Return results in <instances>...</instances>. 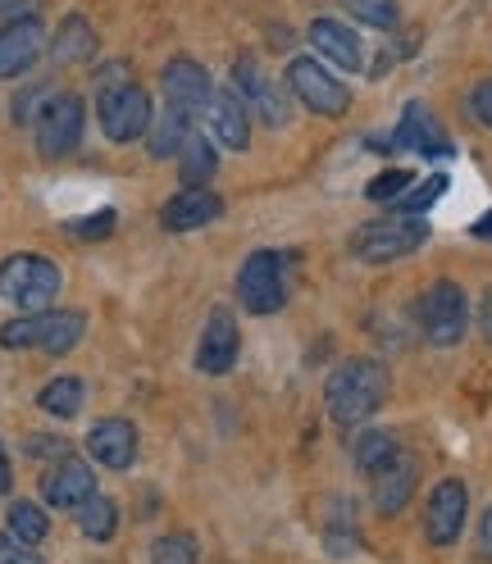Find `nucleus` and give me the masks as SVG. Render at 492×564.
<instances>
[{
  "label": "nucleus",
  "instance_id": "f257e3e1",
  "mask_svg": "<svg viewBox=\"0 0 492 564\" xmlns=\"http://www.w3.org/2000/svg\"><path fill=\"white\" fill-rule=\"evenodd\" d=\"M388 392H393V382L378 360H346L324 382V410L342 429H361L365 419H374L388 405Z\"/></svg>",
  "mask_w": 492,
  "mask_h": 564
},
{
  "label": "nucleus",
  "instance_id": "f03ea898",
  "mask_svg": "<svg viewBox=\"0 0 492 564\" xmlns=\"http://www.w3.org/2000/svg\"><path fill=\"white\" fill-rule=\"evenodd\" d=\"M429 241V224L419 215H388V219H370L346 237V251L361 264H393L415 256Z\"/></svg>",
  "mask_w": 492,
  "mask_h": 564
},
{
  "label": "nucleus",
  "instance_id": "7ed1b4c3",
  "mask_svg": "<svg viewBox=\"0 0 492 564\" xmlns=\"http://www.w3.org/2000/svg\"><path fill=\"white\" fill-rule=\"evenodd\" d=\"M60 288H64V273L38 251H14V256L0 260V296H6L14 310H23V314L51 310Z\"/></svg>",
  "mask_w": 492,
  "mask_h": 564
},
{
  "label": "nucleus",
  "instance_id": "20e7f679",
  "mask_svg": "<svg viewBox=\"0 0 492 564\" xmlns=\"http://www.w3.org/2000/svg\"><path fill=\"white\" fill-rule=\"evenodd\" d=\"M419 333H425L429 346H456L470 333V301L466 288L451 278H438L419 296Z\"/></svg>",
  "mask_w": 492,
  "mask_h": 564
},
{
  "label": "nucleus",
  "instance_id": "39448f33",
  "mask_svg": "<svg viewBox=\"0 0 492 564\" xmlns=\"http://www.w3.org/2000/svg\"><path fill=\"white\" fill-rule=\"evenodd\" d=\"M83 128H87V105L74 91H55L46 96L42 115L32 119V132H38V151L42 160H64L83 147Z\"/></svg>",
  "mask_w": 492,
  "mask_h": 564
},
{
  "label": "nucleus",
  "instance_id": "423d86ee",
  "mask_svg": "<svg viewBox=\"0 0 492 564\" xmlns=\"http://www.w3.org/2000/svg\"><path fill=\"white\" fill-rule=\"evenodd\" d=\"M237 301L246 314H278L288 305V273L284 251H252L237 269Z\"/></svg>",
  "mask_w": 492,
  "mask_h": 564
},
{
  "label": "nucleus",
  "instance_id": "0eeeda50",
  "mask_svg": "<svg viewBox=\"0 0 492 564\" xmlns=\"http://www.w3.org/2000/svg\"><path fill=\"white\" fill-rule=\"evenodd\" d=\"M288 91L306 105L310 115H324V119H342L351 110V87L338 74H329L314 55H297L288 64Z\"/></svg>",
  "mask_w": 492,
  "mask_h": 564
},
{
  "label": "nucleus",
  "instance_id": "6e6552de",
  "mask_svg": "<svg viewBox=\"0 0 492 564\" xmlns=\"http://www.w3.org/2000/svg\"><path fill=\"white\" fill-rule=\"evenodd\" d=\"M96 119H100V132H105V137L119 141V147H128V141H137V137L151 132L156 110H151V96L137 87V83H128V87H119V91L96 96Z\"/></svg>",
  "mask_w": 492,
  "mask_h": 564
},
{
  "label": "nucleus",
  "instance_id": "1a4fd4ad",
  "mask_svg": "<svg viewBox=\"0 0 492 564\" xmlns=\"http://www.w3.org/2000/svg\"><path fill=\"white\" fill-rule=\"evenodd\" d=\"M466 514H470V491L461 478H442L429 491V506H425V538L429 546H456V538L466 533Z\"/></svg>",
  "mask_w": 492,
  "mask_h": 564
},
{
  "label": "nucleus",
  "instance_id": "9d476101",
  "mask_svg": "<svg viewBox=\"0 0 492 564\" xmlns=\"http://www.w3.org/2000/svg\"><path fill=\"white\" fill-rule=\"evenodd\" d=\"M46 51V28L38 14H19L0 28V83L23 78Z\"/></svg>",
  "mask_w": 492,
  "mask_h": 564
},
{
  "label": "nucleus",
  "instance_id": "9b49d317",
  "mask_svg": "<svg viewBox=\"0 0 492 564\" xmlns=\"http://www.w3.org/2000/svg\"><path fill=\"white\" fill-rule=\"evenodd\" d=\"M96 497V474L87 460H74V455H60V465H51L42 474V501L51 510H83Z\"/></svg>",
  "mask_w": 492,
  "mask_h": 564
},
{
  "label": "nucleus",
  "instance_id": "f8f14e48",
  "mask_svg": "<svg viewBox=\"0 0 492 564\" xmlns=\"http://www.w3.org/2000/svg\"><path fill=\"white\" fill-rule=\"evenodd\" d=\"M160 87H164V100L188 110L192 119H201L210 110V100H215V87H210V74L192 59V55H173L160 74Z\"/></svg>",
  "mask_w": 492,
  "mask_h": 564
},
{
  "label": "nucleus",
  "instance_id": "ddd939ff",
  "mask_svg": "<svg viewBox=\"0 0 492 564\" xmlns=\"http://www.w3.org/2000/svg\"><path fill=\"white\" fill-rule=\"evenodd\" d=\"M237 350H242V333H237V319L233 310H210V319L201 328V346H196V369L205 378H224L233 365H237Z\"/></svg>",
  "mask_w": 492,
  "mask_h": 564
},
{
  "label": "nucleus",
  "instance_id": "4468645a",
  "mask_svg": "<svg viewBox=\"0 0 492 564\" xmlns=\"http://www.w3.org/2000/svg\"><path fill=\"white\" fill-rule=\"evenodd\" d=\"M415 487H419V460L402 451L393 465H383V469L370 478V501H374V510H378L383 519H397V514L410 506Z\"/></svg>",
  "mask_w": 492,
  "mask_h": 564
},
{
  "label": "nucleus",
  "instance_id": "2eb2a0df",
  "mask_svg": "<svg viewBox=\"0 0 492 564\" xmlns=\"http://www.w3.org/2000/svg\"><path fill=\"white\" fill-rule=\"evenodd\" d=\"M205 115H210V137H215V147H224V151L252 147V105H246L233 87H220Z\"/></svg>",
  "mask_w": 492,
  "mask_h": 564
},
{
  "label": "nucleus",
  "instance_id": "dca6fc26",
  "mask_svg": "<svg viewBox=\"0 0 492 564\" xmlns=\"http://www.w3.org/2000/svg\"><path fill=\"white\" fill-rule=\"evenodd\" d=\"M220 215H224V200L210 192V187H183V192H173L160 205V224L169 232H196L205 224H215Z\"/></svg>",
  "mask_w": 492,
  "mask_h": 564
},
{
  "label": "nucleus",
  "instance_id": "f3484780",
  "mask_svg": "<svg viewBox=\"0 0 492 564\" xmlns=\"http://www.w3.org/2000/svg\"><path fill=\"white\" fill-rule=\"evenodd\" d=\"M87 455L100 469H115V474L132 469V460H137V429L128 419H100V423H92Z\"/></svg>",
  "mask_w": 492,
  "mask_h": 564
},
{
  "label": "nucleus",
  "instance_id": "a211bd4d",
  "mask_svg": "<svg viewBox=\"0 0 492 564\" xmlns=\"http://www.w3.org/2000/svg\"><path fill=\"white\" fill-rule=\"evenodd\" d=\"M306 37H310L314 55L329 59L333 68H342V74H361L365 46H361V37H356V32H351L346 23H338V19H314Z\"/></svg>",
  "mask_w": 492,
  "mask_h": 564
},
{
  "label": "nucleus",
  "instance_id": "6ab92c4d",
  "mask_svg": "<svg viewBox=\"0 0 492 564\" xmlns=\"http://www.w3.org/2000/svg\"><path fill=\"white\" fill-rule=\"evenodd\" d=\"M393 151H419V155H451V141L442 132V123L425 110L419 100L406 105L402 123L393 128Z\"/></svg>",
  "mask_w": 492,
  "mask_h": 564
},
{
  "label": "nucleus",
  "instance_id": "aec40b11",
  "mask_svg": "<svg viewBox=\"0 0 492 564\" xmlns=\"http://www.w3.org/2000/svg\"><path fill=\"white\" fill-rule=\"evenodd\" d=\"M192 123H196V119H192L188 110H179V105H169V100H164V110L151 119V132H147L151 155H156V160H173V155L188 147Z\"/></svg>",
  "mask_w": 492,
  "mask_h": 564
},
{
  "label": "nucleus",
  "instance_id": "412c9836",
  "mask_svg": "<svg viewBox=\"0 0 492 564\" xmlns=\"http://www.w3.org/2000/svg\"><path fill=\"white\" fill-rule=\"evenodd\" d=\"M92 55H96V28L83 14H64L55 37H51V59L68 68V64H83Z\"/></svg>",
  "mask_w": 492,
  "mask_h": 564
},
{
  "label": "nucleus",
  "instance_id": "4be33fe9",
  "mask_svg": "<svg viewBox=\"0 0 492 564\" xmlns=\"http://www.w3.org/2000/svg\"><path fill=\"white\" fill-rule=\"evenodd\" d=\"M38 405H42V414H51V419H78L83 405H87V387H83V378H74V373H60V378H51L42 392H38Z\"/></svg>",
  "mask_w": 492,
  "mask_h": 564
},
{
  "label": "nucleus",
  "instance_id": "5701e85b",
  "mask_svg": "<svg viewBox=\"0 0 492 564\" xmlns=\"http://www.w3.org/2000/svg\"><path fill=\"white\" fill-rule=\"evenodd\" d=\"M397 455H402V442L388 429H370V433H361L356 442H351V460H356V469L365 478H374L383 465H393Z\"/></svg>",
  "mask_w": 492,
  "mask_h": 564
},
{
  "label": "nucleus",
  "instance_id": "b1692460",
  "mask_svg": "<svg viewBox=\"0 0 492 564\" xmlns=\"http://www.w3.org/2000/svg\"><path fill=\"white\" fill-rule=\"evenodd\" d=\"M179 169H183V183L188 187H205L210 178H215V169H220V155L215 147H210V137H188V147L179 151Z\"/></svg>",
  "mask_w": 492,
  "mask_h": 564
},
{
  "label": "nucleus",
  "instance_id": "393cba45",
  "mask_svg": "<svg viewBox=\"0 0 492 564\" xmlns=\"http://www.w3.org/2000/svg\"><path fill=\"white\" fill-rule=\"evenodd\" d=\"M83 328H87V314L83 310H64V314H51L46 324V337L38 350H46V356H68L78 341H83Z\"/></svg>",
  "mask_w": 492,
  "mask_h": 564
},
{
  "label": "nucleus",
  "instance_id": "a878e982",
  "mask_svg": "<svg viewBox=\"0 0 492 564\" xmlns=\"http://www.w3.org/2000/svg\"><path fill=\"white\" fill-rule=\"evenodd\" d=\"M78 528H83V538L87 542H110L115 538V528H119V506H115V497H96L78 510Z\"/></svg>",
  "mask_w": 492,
  "mask_h": 564
},
{
  "label": "nucleus",
  "instance_id": "bb28decb",
  "mask_svg": "<svg viewBox=\"0 0 492 564\" xmlns=\"http://www.w3.org/2000/svg\"><path fill=\"white\" fill-rule=\"evenodd\" d=\"M6 528H10L14 538H23L28 546H38V542H46V533H51V519H46L42 506H32V501H10Z\"/></svg>",
  "mask_w": 492,
  "mask_h": 564
},
{
  "label": "nucleus",
  "instance_id": "cd10ccee",
  "mask_svg": "<svg viewBox=\"0 0 492 564\" xmlns=\"http://www.w3.org/2000/svg\"><path fill=\"white\" fill-rule=\"evenodd\" d=\"M324 542L333 555H356L361 551V528L351 519V501H333V514L324 523Z\"/></svg>",
  "mask_w": 492,
  "mask_h": 564
},
{
  "label": "nucleus",
  "instance_id": "c85d7f7f",
  "mask_svg": "<svg viewBox=\"0 0 492 564\" xmlns=\"http://www.w3.org/2000/svg\"><path fill=\"white\" fill-rule=\"evenodd\" d=\"M46 324H51V310H42V314H23V319H10L6 328H0V346H6V350H28V346H42Z\"/></svg>",
  "mask_w": 492,
  "mask_h": 564
},
{
  "label": "nucleus",
  "instance_id": "c756f323",
  "mask_svg": "<svg viewBox=\"0 0 492 564\" xmlns=\"http://www.w3.org/2000/svg\"><path fill=\"white\" fill-rule=\"evenodd\" d=\"M196 538L192 533H164L151 546V564H196Z\"/></svg>",
  "mask_w": 492,
  "mask_h": 564
},
{
  "label": "nucleus",
  "instance_id": "7c9ffc66",
  "mask_svg": "<svg viewBox=\"0 0 492 564\" xmlns=\"http://www.w3.org/2000/svg\"><path fill=\"white\" fill-rule=\"evenodd\" d=\"M447 192V173H429L419 187H410L402 200H397V215H425V209Z\"/></svg>",
  "mask_w": 492,
  "mask_h": 564
},
{
  "label": "nucleus",
  "instance_id": "2f4dec72",
  "mask_svg": "<svg viewBox=\"0 0 492 564\" xmlns=\"http://www.w3.org/2000/svg\"><path fill=\"white\" fill-rule=\"evenodd\" d=\"M410 183H415L410 169H383L378 178L365 187V196H370V200H402V196L410 192Z\"/></svg>",
  "mask_w": 492,
  "mask_h": 564
},
{
  "label": "nucleus",
  "instance_id": "473e14b6",
  "mask_svg": "<svg viewBox=\"0 0 492 564\" xmlns=\"http://www.w3.org/2000/svg\"><path fill=\"white\" fill-rule=\"evenodd\" d=\"M342 6L370 28H397V0H342Z\"/></svg>",
  "mask_w": 492,
  "mask_h": 564
},
{
  "label": "nucleus",
  "instance_id": "72a5a7b5",
  "mask_svg": "<svg viewBox=\"0 0 492 564\" xmlns=\"http://www.w3.org/2000/svg\"><path fill=\"white\" fill-rule=\"evenodd\" d=\"M252 110L269 123V128H278V123H288V96H284V87H274V83H265L260 87V96L252 100Z\"/></svg>",
  "mask_w": 492,
  "mask_h": 564
},
{
  "label": "nucleus",
  "instance_id": "f704fd0d",
  "mask_svg": "<svg viewBox=\"0 0 492 564\" xmlns=\"http://www.w3.org/2000/svg\"><path fill=\"white\" fill-rule=\"evenodd\" d=\"M68 232L83 237V241H96V237H110L115 232V209H100V215H83L68 224Z\"/></svg>",
  "mask_w": 492,
  "mask_h": 564
},
{
  "label": "nucleus",
  "instance_id": "c9c22d12",
  "mask_svg": "<svg viewBox=\"0 0 492 564\" xmlns=\"http://www.w3.org/2000/svg\"><path fill=\"white\" fill-rule=\"evenodd\" d=\"M0 564H42V555L6 528V533H0Z\"/></svg>",
  "mask_w": 492,
  "mask_h": 564
},
{
  "label": "nucleus",
  "instance_id": "e433bc0d",
  "mask_svg": "<svg viewBox=\"0 0 492 564\" xmlns=\"http://www.w3.org/2000/svg\"><path fill=\"white\" fill-rule=\"evenodd\" d=\"M128 74H132V68H128V59H110V64H100V68H96V96L128 87V83H132Z\"/></svg>",
  "mask_w": 492,
  "mask_h": 564
},
{
  "label": "nucleus",
  "instance_id": "4c0bfd02",
  "mask_svg": "<svg viewBox=\"0 0 492 564\" xmlns=\"http://www.w3.org/2000/svg\"><path fill=\"white\" fill-rule=\"evenodd\" d=\"M470 115L492 132V78H483V83L470 91Z\"/></svg>",
  "mask_w": 492,
  "mask_h": 564
},
{
  "label": "nucleus",
  "instance_id": "58836bf2",
  "mask_svg": "<svg viewBox=\"0 0 492 564\" xmlns=\"http://www.w3.org/2000/svg\"><path fill=\"white\" fill-rule=\"evenodd\" d=\"M474 546H479V560L492 564V506L479 514V538H474Z\"/></svg>",
  "mask_w": 492,
  "mask_h": 564
},
{
  "label": "nucleus",
  "instance_id": "ea45409f",
  "mask_svg": "<svg viewBox=\"0 0 492 564\" xmlns=\"http://www.w3.org/2000/svg\"><path fill=\"white\" fill-rule=\"evenodd\" d=\"M479 337L492 346V288L479 296Z\"/></svg>",
  "mask_w": 492,
  "mask_h": 564
},
{
  "label": "nucleus",
  "instance_id": "a19ab883",
  "mask_svg": "<svg viewBox=\"0 0 492 564\" xmlns=\"http://www.w3.org/2000/svg\"><path fill=\"white\" fill-rule=\"evenodd\" d=\"M14 487V469H10V451H6V442H0V497Z\"/></svg>",
  "mask_w": 492,
  "mask_h": 564
},
{
  "label": "nucleus",
  "instance_id": "79ce46f5",
  "mask_svg": "<svg viewBox=\"0 0 492 564\" xmlns=\"http://www.w3.org/2000/svg\"><path fill=\"white\" fill-rule=\"evenodd\" d=\"M470 237H479V241H492V215H483V219L470 228Z\"/></svg>",
  "mask_w": 492,
  "mask_h": 564
}]
</instances>
